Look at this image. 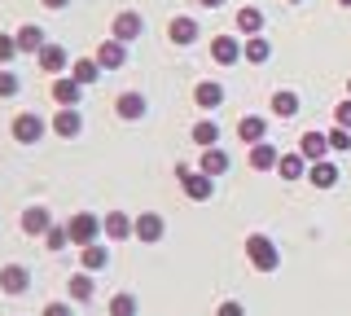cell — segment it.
Returning <instances> with one entry per match:
<instances>
[{"instance_id":"cell-1","label":"cell","mask_w":351,"mask_h":316,"mask_svg":"<svg viewBox=\"0 0 351 316\" xmlns=\"http://www.w3.org/2000/svg\"><path fill=\"white\" fill-rule=\"evenodd\" d=\"M246 264L255 268V272H277V268H281L277 242H272L268 233H250V237H246Z\"/></svg>"},{"instance_id":"cell-2","label":"cell","mask_w":351,"mask_h":316,"mask_svg":"<svg viewBox=\"0 0 351 316\" xmlns=\"http://www.w3.org/2000/svg\"><path fill=\"white\" fill-rule=\"evenodd\" d=\"M49 119H40L36 110H22V114H14V123H9V132H14V141L18 145H36V141L49 132Z\"/></svg>"},{"instance_id":"cell-3","label":"cell","mask_w":351,"mask_h":316,"mask_svg":"<svg viewBox=\"0 0 351 316\" xmlns=\"http://www.w3.org/2000/svg\"><path fill=\"white\" fill-rule=\"evenodd\" d=\"M66 233H71V246H80V250H84V246H93L97 237L106 233V224L97 220L93 211H80V215H71V224H66Z\"/></svg>"},{"instance_id":"cell-4","label":"cell","mask_w":351,"mask_h":316,"mask_svg":"<svg viewBox=\"0 0 351 316\" xmlns=\"http://www.w3.org/2000/svg\"><path fill=\"white\" fill-rule=\"evenodd\" d=\"M53 123V132H58L62 141H75L84 132V119H80V106H58V114L49 119Z\"/></svg>"},{"instance_id":"cell-5","label":"cell","mask_w":351,"mask_h":316,"mask_svg":"<svg viewBox=\"0 0 351 316\" xmlns=\"http://www.w3.org/2000/svg\"><path fill=\"white\" fill-rule=\"evenodd\" d=\"M145 110H149V101H145V97H141L136 88L119 93V101H114V114L123 119V123H141V119H145Z\"/></svg>"},{"instance_id":"cell-6","label":"cell","mask_w":351,"mask_h":316,"mask_svg":"<svg viewBox=\"0 0 351 316\" xmlns=\"http://www.w3.org/2000/svg\"><path fill=\"white\" fill-rule=\"evenodd\" d=\"M97 66L101 71H119V66H128V45L123 40H106V45H97Z\"/></svg>"},{"instance_id":"cell-7","label":"cell","mask_w":351,"mask_h":316,"mask_svg":"<svg viewBox=\"0 0 351 316\" xmlns=\"http://www.w3.org/2000/svg\"><path fill=\"white\" fill-rule=\"evenodd\" d=\"M53 101L58 106H80V97H84V84L75 80V75H53Z\"/></svg>"},{"instance_id":"cell-8","label":"cell","mask_w":351,"mask_h":316,"mask_svg":"<svg viewBox=\"0 0 351 316\" xmlns=\"http://www.w3.org/2000/svg\"><path fill=\"white\" fill-rule=\"evenodd\" d=\"M180 189H184L189 202H206L215 193V176H206V171H189V176L180 180Z\"/></svg>"},{"instance_id":"cell-9","label":"cell","mask_w":351,"mask_h":316,"mask_svg":"<svg viewBox=\"0 0 351 316\" xmlns=\"http://www.w3.org/2000/svg\"><path fill=\"white\" fill-rule=\"evenodd\" d=\"M49 228H53L49 206H27V211H22V233H27V237H44Z\"/></svg>"},{"instance_id":"cell-10","label":"cell","mask_w":351,"mask_h":316,"mask_svg":"<svg viewBox=\"0 0 351 316\" xmlns=\"http://www.w3.org/2000/svg\"><path fill=\"white\" fill-rule=\"evenodd\" d=\"M101 224H106V237H110V242H128V237H136V220L123 215V211H110Z\"/></svg>"},{"instance_id":"cell-11","label":"cell","mask_w":351,"mask_h":316,"mask_svg":"<svg viewBox=\"0 0 351 316\" xmlns=\"http://www.w3.org/2000/svg\"><path fill=\"white\" fill-rule=\"evenodd\" d=\"M237 136H241V145H259V141H268V119H263V114H246L237 123Z\"/></svg>"},{"instance_id":"cell-12","label":"cell","mask_w":351,"mask_h":316,"mask_svg":"<svg viewBox=\"0 0 351 316\" xmlns=\"http://www.w3.org/2000/svg\"><path fill=\"white\" fill-rule=\"evenodd\" d=\"M307 180H312L316 189H334L338 184V162L334 158H316L312 167H307Z\"/></svg>"},{"instance_id":"cell-13","label":"cell","mask_w":351,"mask_h":316,"mask_svg":"<svg viewBox=\"0 0 351 316\" xmlns=\"http://www.w3.org/2000/svg\"><path fill=\"white\" fill-rule=\"evenodd\" d=\"M162 233H167V224H162V215L158 211H145V215H136V237L141 242H162Z\"/></svg>"},{"instance_id":"cell-14","label":"cell","mask_w":351,"mask_h":316,"mask_svg":"<svg viewBox=\"0 0 351 316\" xmlns=\"http://www.w3.org/2000/svg\"><path fill=\"white\" fill-rule=\"evenodd\" d=\"M66 294H71V303H88V299L97 294V286H93V272H88V268L71 272V281H66Z\"/></svg>"},{"instance_id":"cell-15","label":"cell","mask_w":351,"mask_h":316,"mask_svg":"<svg viewBox=\"0 0 351 316\" xmlns=\"http://www.w3.org/2000/svg\"><path fill=\"white\" fill-rule=\"evenodd\" d=\"M233 27H237V36H259L263 31V9H255V5H241L237 9V18H233Z\"/></svg>"},{"instance_id":"cell-16","label":"cell","mask_w":351,"mask_h":316,"mask_svg":"<svg viewBox=\"0 0 351 316\" xmlns=\"http://www.w3.org/2000/svg\"><path fill=\"white\" fill-rule=\"evenodd\" d=\"M211 58L219 62V66H237V58H241L237 36H215V40H211Z\"/></svg>"},{"instance_id":"cell-17","label":"cell","mask_w":351,"mask_h":316,"mask_svg":"<svg viewBox=\"0 0 351 316\" xmlns=\"http://www.w3.org/2000/svg\"><path fill=\"white\" fill-rule=\"evenodd\" d=\"M27 286H31V272L22 264H5V268H0V290H5V294H22Z\"/></svg>"},{"instance_id":"cell-18","label":"cell","mask_w":351,"mask_h":316,"mask_svg":"<svg viewBox=\"0 0 351 316\" xmlns=\"http://www.w3.org/2000/svg\"><path fill=\"white\" fill-rule=\"evenodd\" d=\"M141 31H145V18L141 14H132V9H123V14L114 18V40H141Z\"/></svg>"},{"instance_id":"cell-19","label":"cell","mask_w":351,"mask_h":316,"mask_svg":"<svg viewBox=\"0 0 351 316\" xmlns=\"http://www.w3.org/2000/svg\"><path fill=\"white\" fill-rule=\"evenodd\" d=\"M299 154H303L307 162L325 158V154H329V132H303V136H299Z\"/></svg>"},{"instance_id":"cell-20","label":"cell","mask_w":351,"mask_h":316,"mask_svg":"<svg viewBox=\"0 0 351 316\" xmlns=\"http://www.w3.org/2000/svg\"><path fill=\"white\" fill-rule=\"evenodd\" d=\"M250 167L255 171H277V162H281V154H277V145H268V141H259V145H250Z\"/></svg>"},{"instance_id":"cell-21","label":"cell","mask_w":351,"mask_h":316,"mask_svg":"<svg viewBox=\"0 0 351 316\" xmlns=\"http://www.w3.org/2000/svg\"><path fill=\"white\" fill-rule=\"evenodd\" d=\"M167 36H171V45H193V40H197V18L176 14L167 23Z\"/></svg>"},{"instance_id":"cell-22","label":"cell","mask_w":351,"mask_h":316,"mask_svg":"<svg viewBox=\"0 0 351 316\" xmlns=\"http://www.w3.org/2000/svg\"><path fill=\"white\" fill-rule=\"evenodd\" d=\"M197 171H206V176H224V171H228V154L219 145H206L202 158H197Z\"/></svg>"},{"instance_id":"cell-23","label":"cell","mask_w":351,"mask_h":316,"mask_svg":"<svg viewBox=\"0 0 351 316\" xmlns=\"http://www.w3.org/2000/svg\"><path fill=\"white\" fill-rule=\"evenodd\" d=\"M193 101L202 106V110H219V106H224V88H219L215 80H202V84L193 88Z\"/></svg>"},{"instance_id":"cell-24","label":"cell","mask_w":351,"mask_h":316,"mask_svg":"<svg viewBox=\"0 0 351 316\" xmlns=\"http://www.w3.org/2000/svg\"><path fill=\"white\" fill-rule=\"evenodd\" d=\"M66 62H71V53H66L62 45H44V49H40V71L62 75V71H66Z\"/></svg>"},{"instance_id":"cell-25","label":"cell","mask_w":351,"mask_h":316,"mask_svg":"<svg viewBox=\"0 0 351 316\" xmlns=\"http://www.w3.org/2000/svg\"><path fill=\"white\" fill-rule=\"evenodd\" d=\"M307 167H312V162H307L303 154H281V162H277V176L294 184V180H303V176H307Z\"/></svg>"},{"instance_id":"cell-26","label":"cell","mask_w":351,"mask_h":316,"mask_svg":"<svg viewBox=\"0 0 351 316\" xmlns=\"http://www.w3.org/2000/svg\"><path fill=\"white\" fill-rule=\"evenodd\" d=\"M14 40H18V53H31V58H36V53H40L44 45H49V40H44V31H40L36 23H27V27H22Z\"/></svg>"},{"instance_id":"cell-27","label":"cell","mask_w":351,"mask_h":316,"mask_svg":"<svg viewBox=\"0 0 351 316\" xmlns=\"http://www.w3.org/2000/svg\"><path fill=\"white\" fill-rule=\"evenodd\" d=\"M272 114H277V119H294V114H299V93L277 88V93H272Z\"/></svg>"},{"instance_id":"cell-28","label":"cell","mask_w":351,"mask_h":316,"mask_svg":"<svg viewBox=\"0 0 351 316\" xmlns=\"http://www.w3.org/2000/svg\"><path fill=\"white\" fill-rule=\"evenodd\" d=\"M110 264V250L101 246V242H93V246H84L80 250V268H88V272H101Z\"/></svg>"},{"instance_id":"cell-29","label":"cell","mask_w":351,"mask_h":316,"mask_svg":"<svg viewBox=\"0 0 351 316\" xmlns=\"http://www.w3.org/2000/svg\"><path fill=\"white\" fill-rule=\"evenodd\" d=\"M71 75L84 84V88H93V84L101 80V66H97V58H80V62H71Z\"/></svg>"},{"instance_id":"cell-30","label":"cell","mask_w":351,"mask_h":316,"mask_svg":"<svg viewBox=\"0 0 351 316\" xmlns=\"http://www.w3.org/2000/svg\"><path fill=\"white\" fill-rule=\"evenodd\" d=\"M193 145H197V149H206V145H219V123H211V119L193 123Z\"/></svg>"},{"instance_id":"cell-31","label":"cell","mask_w":351,"mask_h":316,"mask_svg":"<svg viewBox=\"0 0 351 316\" xmlns=\"http://www.w3.org/2000/svg\"><path fill=\"white\" fill-rule=\"evenodd\" d=\"M241 53H246V62H255V66H263V62L272 58V45H268L263 36H250V40H246V49H241Z\"/></svg>"},{"instance_id":"cell-32","label":"cell","mask_w":351,"mask_h":316,"mask_svg":"<svg viewBox=\"0 0 351 316\" xmlns=\"http://www.w3.org/2000/svg\"><path fill=\"white\" fill-rule=\"evenodd\" d=\"M136 294H114V299H110V316H136Z\"/></svg>"},{"instance_id":"cell-33","label":"cell","mask_w":351,"mask_h":316,"mask_svg":"<svg viewBox=\"0 0 351 316\" xmlns=\"http://www.w3.org/2000/svg\"><path fill=\"white\" fill-rule=\"evenodd\" d=\"M44 246H49V250H66V246H71V233H66V224H53L49 233H44Z\"/></svg>"},{"instance_id":"cell-34","label":"cell","mask_w":351,"mask_h":316,"mask_svg":"<svg viewBox=\"0 0 351 316\" xmlns=\"http://www.w3.org/2000/svg\"><path fill=\"white\" fill-rule=\"evenodd\" d=\"M329 149H334V154H347V149H351V127L338 123L334 132H329Z\"/></svg>"},{"instance_id":"cell-35","label":"cell","mask_w":351,"mask_h":316,"mask_svg":"<svg viewBox=\"0 0 351 316\" xmlns=\"http://www.w3.org/2000/svg\"><path fill=\"white\" fill-rule=\"evenodd\" d=\"M18 93H22L18 75H14V71H0V97H18Z\"/></svg>"},{"instance_id":"cell-36","label":"cell","mask_w":351,"mask_h":316,"mask_svg":"<svg viewBox=\"0 0 351 316\" xmlns=\"http://www.w3.org/2000/svg\"><path fill=\"white\" fill-rule=\"evenodd\" d=\"M14 58H18V40L14 36H0V66H9Z\"/></svg>"},{"instance_id":"cell-37","label":"cell","mask_w":351,"mask_h":316,"mask_svg":"<svg viewBox=\"0 0 351 316\" xmlns=\"http://www.w3.org/2000/svg\"><path fill=\"white\" fill-rule=\"evenodd\" d=\"M215 316H246V308H241L237 299H224V303H219V312H215Z\"/></svg>"},{"instance_id":"cell-38","label":"cell","mask_w":351,"mask_h":316,"mask_svg":"<svg viewBox=\"0 0 351 316\" xmlns=\"http://www.w3.org/2000/svg\"><path fill=\"white\" fill-rule=\"evenodd\" d=\"M334 123L351 127V97H347V101H338V110H334Z\"/></svg>"},{"instance_id":"cell-39","label":"cell","mask_w":351,"mask_h":316,"mask_svg":"<svg viewBox=\"0 0 351 316\" xmlns=\"http://www.w3.org/2000/svg\"><path fill=\"white\" fill-rule=\"evenodd\" d=\"M44 316H71V303H49Z\"/></svg>"},{"instance_id":"cell-40","label":"cell","mask_w":351,"mask_h":316,"mask_svg":"<svg viewBox=\"0 0 351 316\" xmlns=\"http://www.w3.org/2000/svg\"><path fill=\"white\" fill-rule=\"evenodd\" d=\"M40 5H44V9H66L71 0H40Z\"/></svg>"},{"instance_id":"cell-41","label":"cell","mask_w":351,"mask_h":316,"mask_svg":"<svg viewBox=\"0 0 351 316\" xmlns=\"http://www.w3.org/2000/svg\"><path fill=\"white\" fill-rule=\"evenodd\" d=\"M197 5H206V9H219V5H224V0H197Z\"/></svg>"},{"instance_id":"cell-42","label":"cell","mask_w":351,"mask_h":316,"mask_svg":"<svg viewBox=\"0 0 351 316\" xmlns=\"http://www.w3.org/2000/svg\"><path fill=\"white\" fill-rule=\"evenodd\" d=\"M338 5H343V9H351V0H338Z\"/></svg>"},{"instance_id":"cell-43","label":"cell","mask_w":351,"mask_h":316,"mask_svg":"<svg viewBox=\"0 0 351 316\" xmlns=\"http://www.w3.org/2000/svg\"><path fill=\"white\" fill-rule=\"evenodd\" d=\"M347 97H351V80H347Z\"/></svg>"},{"instance_id":"cell-44","label":"cell","mask_w":351,"mask_h":316,"mask_svg":"<svg viewBox=\"0 0 351 316\" xmlns=\"http://www.w3.org/2000/svg\"><path fill=\"white\" fill-rule=\"evenodd\" d=\"M290 5H299V0H290Z\"/></svg>"}]
</instances>
